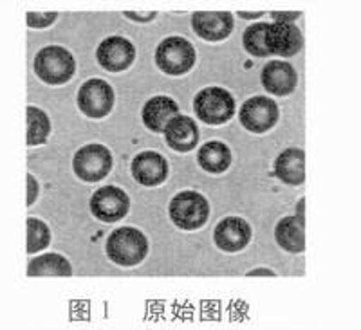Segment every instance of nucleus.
I'll list each match as a JSON object with an SVG mask.
<instances>
[{"mask_svg":"<svg viewBox=\"0 0 361 330\" xmlns=\"http://www.w3.org/2000/svg\"><path fill=\"white\" fill-rule=\"evenodd\" d=\"M78 61L66 45L49 44L37 51L33 58V73L44 85L63 87L76 76Z\"/></svg>","mask_w":361,"mask_h":330,"instance_id":"3","label":"nucleus"},{"mask_svg":"<svg viewBox=\"0 0 361 330\" xmlns=\"http://www.w3.org/2000/svg\"><path fill=\"white\" fill-rule=\"evenodd\" d=\"M273 176L286 186L300 188L305 184V152L300 147L283 148L275 157Z\"/></svg>","mask_w":361,"mask_h":330,"instance_id":"18","label":"nucleus"},{"mask_svg":"<svg viewBox=\"0 0 361 330\" xmlns=\"http://www.w3.org/2000/svg\"><path fill=\"white\" fill-rule=\"evenodd\" d=\"M295 215L300 216V219H305V197H300V199L296 200Z\"/></svg>","mask_w":361,"mask_h":330,"instance_id":"30","label":"nucleus"},{"mask_svg":"<svg viewBox=\"0 0 361 330\" xmlns=\"http://www.w3.org/2000/svg\"><path fill=\"white\" fill-rule=\"evenodd\" d=\"M73 176L85 184H98L114 170V154L103 143H85L73 154Z\"/></svg>","mask_w":361,"mask_h":330,"instance_id":"7","label":"nucleus"},{"mask_svg":"<svg viewBox=\"0 0 361 330\" xmlns=\"http://www.w3.org/2000/svg\"><path fill=\"white\" fill-rule=\"evenodd\" d=\"M212 240L221 253H243L253 240V226L240 215H226L215 224Z\"/></svg>","mask_w":361,"mask_h":330,"instance_id":"12","label":"nucleus"},{"mask_svg":"<svg viewBox=\"0 0 361 330\" xmlns=\"http://www.w3.org/2000/svg\"><path fill=\"white\" fill-rule=\"evenodd\" d=\"M169 219L177 229L186 233L206 228L212 216V204L204 193L197 190H180L173 193L166 206Z\"/></svg>","mask_w":361,"mask_h":330,"instance_id":"4","label":"nucleus"},{"mask_svg":"<svg viewBox=\"0 0 361 330\" xmlns=\"http://www.w3.org/2000/svg\"><path fill=\"white\" fill-rule=\"evenodd\" d=\"M275 244L288 255L305 253V219H300L295 213L283 215L275 224Z\"/></svg>","mask_w":361,"mask_h":330,"instance_id":"20","label":"nucleus"},{"mask_svg":"<svg viewBox=\"0 0 361 330\" xmlns=\"http://www.w3.org/2000/svg\"><path fill=\"white\" fill-rule=\"evenodd\" d=\"M195 37L208 44H221L235 31V17L230 11H197L190 18Z\"/></svg>","mask_w":361,"mask_h":330,"instance_id":"15","label":"nucleus"},{"mask_svg":"<svg viewBox=\"0 0 361 330\" xmlns=\"http://www.w3.org/2000/svg\"><path fill=\"white\" fill-rule=\"evenodd\" d=\"M73 262L58 251H45V253L37 255L27 262V267H25V276L27 278L73 276Z\"/></svg>","mask_w":361,"mask_h":330,"instance_id":"21","label":"nucleus"},{"mask_svg":"<svg viewBox=\"0 0 361 330\" xmlns=\"http://www.w3.org/2000/svg\"><path fill=\"white\" fill-rule=\"evenodd\" d=\"M243 47L253 58L289 60L304 49V35L296 24L253 22L243 33Z\"/></svg>","mask_w":361,"mask_h":330,"instance_id":"1","label":"nucleus"},{"mask_svg":"<svg viewBox=\"0 0 361 330\" xmlns=\"http://www.w3.org/2000/svg\"><path fill=\"white\" fill-rule=\"evenodd\" d=\"M121 15H123V18H127V20H130V22H135V24H150V22L156 20L159 13L157 11H148V13L123 11Z\"/></svg>","mask_w":361,"mask_h":330,"instance_id":"26","label":"nucleus"},{"mask_svg":"<svg viewBox=\"0 0 361 330\" xmlns=\"http://www.w3.org/2000/svg\"><path fill=\"white\" fill-rule=\"evenodd\" d=\"M180 114L179 103L169 94H156L145 102L141 109V123L150 134L163 135L164 128L176 116Z\"/></svg>","mask_w":361,"mask_h":330,"instance_id":"17","label":"nucleus"},{"mask_svg":"<svg viewBox=\"0 0 361 330\" xmlns=\"http://www.w3.org/2000/svg\"><path fill=\"white\" fill-rule=\"evenodd\" d=\"M154 63L164 76L180 78L193 71L197 63V49L186 37H164L154 49Z\"/></svg>","mask_w":361,"mask_h":330,"instance_id":"6","label":"nucleus"},{"mask_svg":"<svg viewBox=\"0 0 361 330\" xmlns=\"http://www.w3.org/2000/svg\"><path fill=\"white\" fill-rule=\"evenodd\" d=\"M246 276L253 278V276H269V278H275L279 276V273H276L275 269H271V267H255V269H250L246 273Z\"/></svg>","mask_w":361,"mask_h":330,"instance_id":"28","label":"nucleus"},{"mask_svg":"<svg viewBox=\"0 0 361 330\" xmlns=\"http://www.w3.org/2000/svg\"><path fill=\"white\" fill-rule=\"evenodd\" d=\"M60 15L56 11L49 13H38L27 11L25 13V24L29 29H49L54 22H58Z\"/></svg>","mask_w":361,"mask_h":330,"instance_id":"24","label":"nucleus"},{"mask_svg":"<svg viewBox=\"0 0 361 330\" xmlns=\"http://www.w3.org/2000/svg\"><path fill=\"white\" fill-rule=\"evenodd\" d=\"M105 257L121 269L140 267L150 255V238L135 226H119L105 238Z\"/></svg>","mask_w":361,"mask_h":330,"instance_id":"2","label":"nucleus"},{"mask_svg":"<svg viewBox=\"0 0 361 330\" xmlns=\"http://www.w3.org/2000/svg\"><path fill=\"white\" fill-rule=\"evenodd\" d=\"M130 208V195L118 184L99 186L89 199L90 215L102 224H118V222L127 219Z\"/></svg>","mask_w":361,"mask_h":330,"instance_id":"10","label":"nucleus"},{"mask_svg":"<svg viewBox=\"0 0 361 330\" xmlns=\"http://www.w3.org/2000/svg\"><path fill=\"white\" fill-rule=\"evenodd\" d=\"M164 145L176 154L197 152L201 147V130L195 118L188 114H179L166 125L163 132Z\"/></svg>","mask_w":361,"mask_h":330,"instance_id":"16","label":"nucleus"},{"mask_svg":"<svg viewBox=\"0 0 361 330\" xmlns=\"http://www.w3.org/2000/svg\"><path fill=\"white\" fill-rule=\"evenodd\" d=\"M96 63L111 74H121L130 69L137 60V49L130 38L123 35H109L94 51Z\"/></svg>","mask_w":361,"mask_h":330,"instance_id":"11","label":"nucleus"},{"mask_svg":"<svg viewBox=\"0 0 361 330\" xmlns=\"http://www.w3.org/2000/svg\"><path fill=\"white\" fill-rule=\"evenodd\" d=\"M260 85L271 98H288L298 89V73L289 60L273 58L260 69Z\"/></svg>","mask_w":361,"mask_h":330,"instance_id":"13","label":"nucleus"},{"mask_svg":"<svg viewBox=\"0 0 361 330\" xmlns=\"http://www.w3.org/2000/svg\"><path fill=\"white\" fill-rule=\"evenodd\" d=\"M130 177L143 188H159L170 177V163L161 152L141 150L130 161Z\"/></svg>","mask_w":361,"mask_h":330,"instance_id":"14","label":"nucleus"},{"mask_svg":"<svg viewBox=\"0 0 361 330\" xmlns=\"http://www.w3.org/2000/svg\"><path fill=\"white\" fill-rule=\"evenodd\" d=\"M269 17L273 22H282V24H295L300 17H302V13L300 11H273L269 13Z\"/></svg>","mask_w":361,"mask_h":330,"instance_id":"27","label":"nucleus"},{"mask_svg":"<svg viewBox=\"0 0 361 330\" xmlns=\"http://www.w3.org/2000/svg\"><path fill=\"white\" fill-rule=\"evenodd\" d=\"M233 150L222 139H209L195 152V163L209 176H222L233 164Z\"/></svg>","mask_w":361,"mask_h":330,"instance_id":"19","label":"nucleus"},{"mask_svg":"<svg viewBox=\"0 0 361 330\" xmlns=\"http://www.w3.org/2000/svg\"><path fill=\"white\" fill-rule=\"evenodd\" d=\"M40 193H42L40 181L37 179L35 173L27 171V176H25V206H27V208L35 206L37 200L40 199Z\"/></svg>","mask_w":361,"mask_h":330,"instance_id":"25","label":"nucleus"},{"mask_svg":"<svg viewBox=\"0 0 361 330\" xmlns=\"http://www.w3.org/2000/svg\"><path fill=\"white\" fill-rule=\"evenodd\" d=\"M25 228H27L25 253H27L29 258L49 251L51 244H53V229H51V226L44 219L29 215L27 220H25Z\"/></svg>","mask_w":361,"mask_h":330,"instance_id":"23","label":"nucleus"},{"mask_svg":"<svg viewBox=\"0 0 361 330\" xmlns=\"http://www.w3.org/2000/svg\"><path fill=\"white\" fill-rule=\"evenodd\" d=\"M193 114L202 125L222 127L237 116V99L226 87L208 85L195 92L192 99Z\"/></svg>","mask_w":361,"mask_h":330,"instance_id":"5","label":"nucleus"},{"mask_svg":"<svg viewBox=\"0 0 361 330\" xmlns=\"http://www.w3.org/2000/svg\"><path fill=\"white\" fill-rule=\"evenodd\" d=\"M116 106V90L107 80L92 76L76 90V109L92 121H102L112 114Z\"/></svg>","mask_w":361,"mask_h":330,"instance_id":"8","label":"nucleus"},{"mask_svg":"<svg viewBox=\"0 0 361 330\" xmlns=\"http://www.w3.org/2000/svg\"><path fill=\"white\" fill-rule=\"evenodd\" d=\"M25 125H27V135H25L27 148L44 147L53 134V121L49 114L38 105L25 106Z\"/></svg>","mask_w":361,"mask_h":330,"instance_id":"22","label":"nucleus"},{"mask_svg":"<svg viewBox=\"0 0 361 330\" xmlns=\"http://www.w3.org/2000/svg\"><path fill=\"white\" fill-rule=\"evenodd\" d=\"M238 18H243V20H255V22H260L264 17V13H246V11H238L237 13Z\"/></svg>","mask_w":361,"mask_h":330,"instance_id":"29","label":"nucleus"},{"mask_svg":"<svg viewBox=\"0 0 361 330\" xmlns=\"http://www.w3.org/2000/svg\"><path fill=\"white\" fill-rule=\"evenodd\" d=\"M240 127L253 135L269 134L280 121V105L267 94H255L237 110Z\"/></svg>","mask_w":361,"mask_h":330,"instance_id":"9","label":"nucleus"}]
</instances>
